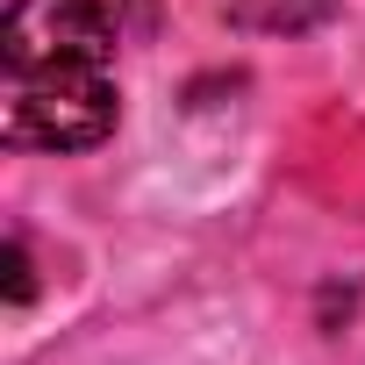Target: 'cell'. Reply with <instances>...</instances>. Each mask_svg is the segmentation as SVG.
Returning a JSON list of instances; mask_svg holds the SVG:
<instances>
[{"instance_id": "cell-1", "label": "cell", "mask_w": 365, "mask_h": 365, "mask_svg": "<svg viewBox=\"0 0 365 365\" xmlns=\"http://www.w3.org/2000/svg\"><path fill=\"white\" fill-rule=\"evenodd\" d=\"M122 22L108 0H8L0 22V79H58L115 72Z\"/></svg>"}, {"instance_id": "cell-2", "label": "cell", "mask_w": 365, "mask_h": 365, "mask_svg": "<svg viewBox=\"0 0 365 365\" xmlns=\"http://www.w3.org/2000/svg\"><path fill=\"white\" fill-rule=\"evenodd\" d=\"M122 93L115 72H58V79H8V115H0V136L15 150H93L115 136Z\"/></svg>"}, {"instance_id": "cell-3", "label": "cell", "mask_w": 365, "mask_h": 365, "mask_svg": "<svg viewBox=\"0 0 365 365\" xmlns=\"http://www.w3.org/2000/svg\"><path fill=\"white\" fill-rule=\"evenodd\" d=\"M336 15V0H230V22L244 36H308Z\"/></svg>"}, {"instance_id": "cell-4", "label": "cell", "mask_w": 365, "mask_h": 365, "mask_svg": "<svg viewBox=\"0 0 365 365\" xmlns=\"http://www.w3.org/2000/svg\"><path fill=\"white\" fill-rule=\"evenodd\" d=\"M29 294H36V279H29V244L8 237V308H22Z\"/></svg>"}]
</instances>
